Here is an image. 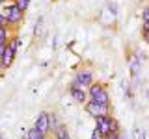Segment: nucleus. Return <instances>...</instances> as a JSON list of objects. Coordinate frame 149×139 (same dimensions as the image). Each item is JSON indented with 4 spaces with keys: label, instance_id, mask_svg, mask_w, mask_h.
I'll list each match as a JSON object with an SVG mask.
<instances>
[{
    "label": "nucleus",
    "instance_id": "obj_22",
    "mask_svg": "<svg viewBox=\"0 0 149 139\" xmlns=\"http://www.w3.org/2000/svg\"><path fill=\"white\" fill-rule=\"evenodd\" d=\"M143 41H146V43H149V32H147L146 35H143Z\"/></svg>",
    "mask_w": 149,
    "mask_h": 139
},
{
    "label": "nucleus",
    "instance_id": "obj_5",
    "mask_svg": "<svg viewBox=\"0 0 149 139\" xmlns=\"http://www.w3.org/2000/svg\"><path fill=\"white\" fill-rule=\"evenodd\" d=\"M74 82L78 83L80 87H90L93 82V72H91V69H78L77 71V76H74Z\"/></svg>",
    "mask_w": 149,
    "mask_h": 139
},
{
    "label": "nucleus",
    "instance_id": "obj_13",
    "mask_svg": "<svg viewBox=\"0 0 149 139\" xmlns=\"http://www.w3.org/2000/svg\"><path fill=\"white\" fill-rule=\"evenodd\" d=\"M8 41H9V30L0 28V45H8Z\"/></svg>",
    "mask_w": 149,
    "mask_h": 139
},
{
    "label": "nucleus",
    "instance_id": "obj_11",
    "mask_svg": "<svg viewBox=\"0 0 149 139\" xmlns=\"http://www.w3.org/2000/svg\"><path fill=\"white\" fill-rule=\"evenodd\" d=\"M60 128H62V124H60L58 117H56L54 113H50V132H52V136L60 132Z\"/></svg>",
    "mask_w": 149,
    "mask_h": 139
},
{
    "label": "nucleus",
    "instance_id": "obj_18",
    "mask_svg": "<svg viewBox=\"0 0 149 139\" xmlns=\"http://www.w3.org/2000/svg\"><path fill=\"white\" fill-rule=\"evenodd\" d=\"M142 19H143V22H149V6L142 9Z\"/></svg>",
    "mask_w": 149,
    "mask_h": 139
},
{
    "label": "nucleus",
    "instance_id": "obj_26",
    "mask_svg": "<svg viewBox=\"0 0 149 139\" xmlns=\"http://www.w3.org/2000/svg\"><path fill=\"white\" fill-rule=\"evenodd\" d=\"M0 139H4V136H2V133H0Z\"/></svg>",
    "mask_w": 149,
    "mask_h": 139
},
{
    "label": "nucleus",
    "instance_id": "obj_14",
    "mask_svg": "<svg viewBox=\"0 0 149 139\" xmlns=\"http://www.w3.org/2000/svg\"><path fill=\"white\" fill-rule=\"evenodd\" d=\"M43 24H45V19H43V17H39V19H37V22H36V30H34V35H36V37H39V35H41Z\"/></svg>",
    "mask_w": 149,
    "mask_h": 139
},
{
    "label": "nucleus",
    "instance_id": "obj_7",
    "mask_svg": "<svg viewBox=\"0 0 149 139\" xmlns=\"http://www.w3.org/2000/svg\"><path fill=\"white\" fill-rule=\"evenodd\" d=\"M91 102H95V104H110V95H108V89H102L101 93H97L95 96L91 98Z\"/></svg>",
    "mask_w": 149,
    "mask_h": 139
},
{
    "label": "nucleus",
    "instance_id": "obj_12",
    "mask_svg": "<svg viewBox=\"0 0 149 139\" xmlns=\"http://www.w3.org/2000/svg\"><path fill=\"white\" fill-rule=\"evenodd\" d=\"M13 2H15V6H17L19 9H21V11H22V13H24V11H26V9H28V8H30V4H32V0H13Z\"/></svg>",
    "mask_w": 149,
    "mask_h": 139
},
{
    "label": "nucleus",
    "instance_id": "obj_3",
    "mask_svg": "<svg viewBox=\"0 0 149 139\" xmlns=\"http://www.w3.org/2000/svg\"><path fill=\"white\" fill-rule=\"evenodd\" d=\"M34 128L37 132L49 136L50 133V111H41L39 115L36 117V122H34Z\"/></svg>",
    "mask_w": 149,
    "mask_h": 139
},
{
    "label": "nucleus",
    "instance_id": "obj_19",
    "mask_svg": "<svg viewBox=\"0 0 149 139\" xmlns=\"http://www.w3.org/2000/svg\"><path fill=\"white\" fill-rule=\"evenodd\" d=\"M106 139H123V136H121V132H118V133H108Z\"/></svg>",
    "mask_w": 149,
    "mask_h": 139
},
{
    "label": "nucleus",
    "instance_id": "obj_15",
    "mask_svg": "<svg viewBox=\"0 0 149 139\" xmlns=\"http://www.w3.org/2000/svg\"><path fill=\"white\" fill-rule=\"evenodd\" d=\"M118 132H119V122H118V119L112 117V122H110V133H118Z\"/></svg>",
    "mask_w": 149,
    "mask_h": 139
},
{
    "label": "nucleus",
    "instance_id": "obj_24",
    "mask_svg": "<svg viewBox=\"0 0 149 139\" xmlns=\"http://www.w3.org/2000/svg\"><path fill=\"white\" fill-rule=\"evenodd\" d=\"M52 139H65V137H62V136H58V133H54V136H52Z\"/></svg>",
    "mask_w": 149,
    "mask_h": 139
},
{
    "label": "nucleus",
    "instance_id": "obj_21",
    "mask_svg": "<svg viewBox=\"0 0 149 139\" xmlns=\"http://www.w3.org/2000/svg\"><path fill=\"white\" fill-rule=\"evenodd\" d=\"M6 46H8V45H0V59L4 58V52H6Z\"/></svg>",
    "mask_w": 149,
    "mask_h": 139
},
{
    "label": "nucleus",
    "instance_id": "obj_17",
    "mask_svg": "<svg viewBox=\"0 0 149 139\" xmlns=\"http://www.w3.org/2000/svg\"><path fill=\"white\" fill-rule=\"evenodd\" d=\"M91 139H106V136H104V133H101L99 132V130H93V132H91Z\"/></svg>",
    "mask_w": 149,
    "mask_h": 139
},
{
    "label": "nucleus",
    "instance_id": "obj_1",
    "mask_svg": "<svg viewBox=\"0 0 149 139\" xmlns=\"http://www.w3.org/2000/svg\"><path fill=\"white\" fill-rule=\"evenodd\" d=\"M84 109H86V113L90 115V117L99 119V117H106V115H110L112 106L110 104H95V102L88 100L86 104H84Z\"/></svg>",
    "mask_w": 149,
    "mask_h": 139
},
{
    "label": "nucleus",
    "instance_id": "obj_16",
    "mask_svg": "<svg viewBox=\"0 0 149 139\" xmlns=\"http://www.w3.org/2000/svg\"><path fill=\"white\" fill-rule=\"evenodd\" d=\"M9 26H11V24H9L8 17L4 15V13H0V28H8V30H9Z\"/></svg>",
    "mask_w": 149,
    "mask_h": 139
},
{
    "label": "nucleus",
    "instance_id": "obj_20",
    "mask_svg": "<svg viewBox=\"0 0 149 139\" xmlns=\"http://www.w3.org/2000/svg\"><path fill=\"white\" fill-rule=\"evenodd\" d=\"M149 32V22H142V35H146Z\"/></svg>",
    "mask_w": 149,
    "mask_h": 139
},
{
    "label": "nucleus",
    "instance_id": "obj_4",
    "mask_svg": "<svg viewBox=\"0 0 149 139\" xmlns=\"http://www.w3.org/2000/svg\"><path fill=\"white\" fill-rule=\"evenodd\" d=\"M69 93H71V96L74 98V102H78V104H86V102L90 100V96H88V89H86V87H80L74 80L71 83V87H69Z\"/></svg>",
    "mask_w": 149,
    "mask_h": 139
},
{
    "label": "nucleus",
    "instance_id": "obj_9",
    "mask_svg": "<svg viewBox=\"0 0 149 139\" xmlns=\"http://www.w3.org/2000/svg\"><path fill=\"white\" fill-rule=\"evenodd\" d=\"M102 89H104V83H101V82H93L91 85L88 87V96H90V100L97 95V93H101Z\"/></svg>",
    "mask_w": 149,
    "mask_h": 139
},
{
    "label": "nucleus",
    "instance_id": "obj_25",
    "mask_svg": "<svg viewBox=\"0 0 149 139\" xmlns=\"http://www.w3.org/2000/svg\"><path fill=\"white\" fill-rule=\"evenodd\" d=\"M0 71H6V69H4V63H2V59H0Z\"/></svg>",
    "mask_w": 149,
    "mask_h": 139
},
{
    "label": "nucleus",
    "instance_id": "obj_2",
    "mask_svg": "<svg viewBox=\"0 0 149 139\" xmlns=\"http://www.w3.org/2000/svg\"><path fill=\"white\" fill-rule=\"evenodd\" d=\"M4 15L8 17V21H9V24L11 26H19L22 21H24V13L21 11L17 6H15V2H9V4H6L4 6Z\"/></svg>",
    "mask_w": 149,
    "mask_h": 139
},
{
    "label": "nucleus",
    "instance_id": "obj_10",
    "mask_svg": "<svg viewBox=\"0 0 149 139\" xmlns=\"http://www.w3.org/2000/svg\"><path fill=\"white\" fill-rule=\"evenodd\" d=\"M24 139H49V136H45V133L37 132V130L32 126V128L26 132V137H24Z\"/></svg>",
    "mask_w": 149,
    "mask_h": 139
},
{
    "label": "nucleus",
    "instance_id": "obj_6",
    "mask_svg": "<svg viewBox=\"0 0 149 139\" xmlns=\"http://www.w3.org/2000/svg\"><path fill=\"white\" fill-rule=\"evenodd\" d=\"M110 122H112V115H106V117H99V119H95V128L99 130L101 133L108 136V133H110Z\"/></svg>",
    "mask_w": 149,
    "mask_h": 139
},
{
    "label": "nucleus",
    "instance_id": "obj_23",
    "mask_svg": "<svg viewBox=\"0 0 149 139\" xmlns=\"http://www.w3.org/2000/svg\"><path fill=\"white\" fill-rule=\"evenodd\" d=\"M6 4H9V0H0V6H6Z\"/></svg>",
    "mask_w": 149,
    "mask_h": 139
},
{
    "label": "nucleus",
    "instance_id": "obj_8",
    "mask_svg": "<svg viewBox=\"0 0 149 139\" xmlns=\"http://www.w3.org/2000/svg\"><path fill=\"white\" fill-rule=\"evenodd\" d=\"M129 67H130V74H132V78H136L138 72H140V59H138V56H130Z\"/></svg>",
    "mask_w": 149,
    "mask_h": 139
},
{
    "label": "nucleus",
    "instance_id": "obj_27",
    "mask_svg": "<svg viewBox=\"0 0 149 139\" xmlns=\"http://www.w3.org/2000/svg\"><path fill=\"white\" fill-rule=\"evenodd\" d=\"M69 139H71V137H69Z\"/></svg>",
    "mask_w": 149,
    "mask_h": 139
}]
</instances>
